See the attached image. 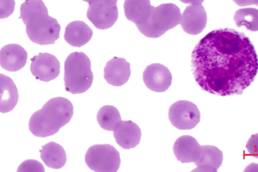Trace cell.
I'll return each mask as SVG.
<instances>
[{
	"label": "cell",
	"instance_id": "5",
	"mask_svg": "<svg viewBox=\"0 0 258 172\" xmlns=\"http://www.w3.org/2000/svg\"><path fill=\"white\" fill-rule=\"evenodd\" d=\"M180 9L174 4H163L155 7L148 21L138 28L148 38H157L180 23Z\"/></svg>",
	"mask_w": 258,
	"mask_h": 172
},
{
	"label": "cell",
	"instance_id": "26",
	"mask_svg": "<svg viewBox=\"0 0 258 172\" xmlns=\"http://www.w3.org/2000/svg\"><path fill=\"white\" fill-rule=\"evenodd\" d=\"M183 4H191V5H198L202 4L205 0H179Z\"/></svg>",
	"mask_w": 258,
	"mask_h": 172
},
{
	"label": "cell",
	"instance_id": "9",
	"mask_svg": "<svg viewBox=\"0 0 258 172\" xmlns=\"http://www.w3.org/2000/svg\"><path fill=\"white\" fill-rule=\"evenodd\" d=\"M30 72L36 80L48 82L59 76L60 63L51 54L40 53L32 59Z\"/></svg>",
	"mask_w": 258,
	"mask_h": 172
},
{
	"label": "cell",
	"instance_id": "12",
	"mask_svg": "<svg viewBox=\"0 0 258 172\" xmlns=\"http://www.w3.org/2000/svg\"><path fill=\"white\" fill-rule=\"evenodd\" d=\"M173 151L177 161L181 163H195L201 156L202 146L193 137L183 135L175 141Z\"/></svg>",
	"mask_w": 258,
	"mask_h": 172
},
{
	"label": "cell",
	"instance_id": "6",
	"mask_svg": "<svg viewBox=\"0 0 258 172\" xmlns=\"http://www.w3.org/2000/svg\"><path fill=\"white\" fill-rule=\"evenodd\" d=\"M85 161L96 172H116L120 167V153L110 145H95L87 151Z\"/></svg>",
	"mask_w": 258,
	"mask_h": 172
},
{
	"label": "cell",
	"instance_id": "17",
	"mask_svg": "<svg viewBox=\"0 0 258 172\" xmlns=\"http://www.w3.org/2000/svg\"><path fill=\"white\" fill-rule=\"evenodd\" d=\"M93 36L92 28L82 21L70 22L64 30V40L71 46L81 47L88 43Z\"/></svg>",
	"mask_w": 258,
	"mask_h": 172
},
{
	"label": "cell",
	"instance_id": "19",
	"mask_svg": "<svg viewBox=\"0 0 258 172\" xmlns=\"http://www.w3.org/2000/svg\"><path fill=\"white\" fill-rule=\"evenodd\" d=\"M223 161L222 151L212 145L202 146V154L199 160L195 163L197 168L192 171L217 172Z\"/></svg>",
	"mask_w": 258,
	"mask_h": 172
},
{
	"label": "cell",
	"instance_id": "8",
	"mask_svg": "<svg viewBox=\"0 0 258 172\" xmlns=\"http://www.w3.org/2000/svg\"><path fill=\"white\" fill-rule=\"evenodd\" d=\"M169 120L179 130H191L201 121L197 105L187 100H179L169 109Z\"/></svg>",
	"mask_w": 258,
	"mask_h": 172
},
{
	"label": "cell",
	"instance_id": "4",
	"mask_svg": "<svg viewBox=\"0 0 258 172\" xmlns=\"http://www.w3.org/2000/svg\"><path fill=\"white\" fill-rule=\"evenodd\" d=\"M66 90L72 94H83L92 86L94 75L88 56L83 52L71 53L64 62Z\"/></svg>",
	"mask_w": 258,
	"mask_h": 172
},
{
	"label": "cell",
	"instance_id": "25",
	"mask_svg": "<svg viewBox=\"0 0 258 172\" xmlns=\"http://www.w3.org/2000/svg\"><path fill=\"white\" fill-rule=\"evenodd\" d=\"M233 1L241 7L251 5L258 6V0H233Z\"/></svg>",
	"mask_w": 258,
	"mask_h": 172
},
{
	"label": "cell",
	"instance_id": "7",
	"mask_svg": "<svg viewBox=\"0 0 258 172\" xmlns=\"http://www.w3.org/2000/svg\"><path fill=\"white\" fill-rule=\"evenodd\" d=\"M83 1L89 4L87 18L98 29H108L116 23L118 18V0Z\"/></svg>",
	"mask_w": 258,
	"mask_h": 172
},
{
	"label": "cell",
	"instance_id": "18",
	"mask_svg": "<svg viewBox=\"0 0 258 172\" xmlns=\"http://www.w3.org/2000/svg\"><path fill=\"white\" fill-rule=\"evenodd\" d=\"M17 87L10 77L0 74V112H11L18 104Z\"/></svg>",
	"mask_w": 258,
	"mask_h": 172
},
{
	"label": "cell",
	"instance_id": "13",
	"mask_svg": "<svg viewBox=\"0 0 258 172\" xmlns=\"http://www.w3.org/2000/svg\"><path fill=\"white\" fill-rule=\"evenodd\" d=\"M27 58V52L19 44H7L0 50V66L8 72L21 70L26 66Z\"/></svg>",
	"mask_w": 258,
	"mask_h": 172
},
{
	"label": "cell",
	"instance_id": "20",
	"mask_svg": "<svg viewBox=\"0 0 258 172\" xmlns=\"http://www.w3.org/2000/svg\"><path fill=\"white\" fill-rule=\"evenodd\" d=\"M40 157L44 164L52 169H60L66 165L67 155L63 147L54 142H50L42 147Z\"/></svg>",
	"mask_w": 258,
	"mask_h": 172
},
{
	"label": "cell",
	"instance_id": "23",
	"mask_svg": "<svg viewBox=\"0 0 258 172\" xmlns=\"http://www.w3.org/2000/svg\"><path fill=\"white\" fill-rule=\"evenodd\" d=\"M18 172L20 171H39L44 172V168L42 163L34 159H28L24 161L18 167Z\"/></svg>",
	"mask_w": 258,
	"mask_h": 172
},
{
	"label": "cell",
	"instance_id": "16",
	"mask_svg": "<svg viewBox=\"0 0 258 172\" xmlns=\"http://www.w3.org/2000/svg\"><path fill=\"white\" fill-rule=\"evenodd\" d=\"M154 8L150 0H125L124 3L125 16L137 28L148 21Z\"/></svg>",
	"mask_w": 258,
	"mask_h": 172
},
{
	"label": "cell",
	"instance_id": "2",
	"mask_svg": "<svg viewBox=\"0 0 258 172\" xmlns=\"http://www.w3.org/2000/svg\"><path fill=\"white\" fill-rule=\"evenodd\" d=\"M20 16L26 25V34L34 43L53 44L59 38L60 24L48 15L42 0H25L20 6Z\"/></svg>",
	"mask_w": 258,
	"mask_h": 172
},
{
	"label": "cell",
	"instance_id": "14",
	"mask_svg": "<svg viewBox=\"0 0 258 172\" xmlns=\"http://www.w3.org/2000/svg\"><path fill=\"white\" fill-rule=\"evenodd\" d=\"M131 74V65L124 59L115 58L109 61L104 70V78L113 86H122L126 84Z\"/></svg>",
	"mask_w": 258,
	"mask_h": 172
},
{
	"label": "cell",
	"instance_id": "3",
	"mask_svg": "<svg viewBox=\"0 0 258 172\" xmlns=\"http://www.w3.org/2000/svg\"><path fill=\"white\" fill-rule=\"evenodd\" d=\"M74 115V106L68 99L56 97L48 100L40 110L30 117L29 129L34 136H52L70 122Z\"/></svg>",
	"mask_w": 258,
	"mask_h": 172
},
{
	"label": "cell",
	"instance_id": "15",
	"mask_svg": "<svg viewBox=\"0 0 258 172\" xmlns=\"http://www.w3.org/2000/svg\"><path fill=\"white\" fill-rule=\"evenodd\" d=\"M114 137L117 144L122 148L133 149L140 143L141 131L138 125L133 121H122L114 129Z\"/></svg>",
	"mask_w": 258,
	"mask_h": 172
},
{
	"label": "cell",
	"instance_id": "22",
	"mask_svg": "<svg viewBox=\"0 0 258 172\" xmlns=\"http://www.w3.org/2000/svg\"><path fill=\"white\" fill-rule=\"evenodd\" d=\"M237 27H245L252 32L258 30V10L247 8L238 10L233 17Z\"/></svg>",
	"mask_w": 258,
	"mask_h": 172
},
{
	"label": "cell",
	"instance_id": "21",
	"mask_svg": "<svg viewBox=\"0 0 258 172\" xmlns=\"http://www.w3.org/2000/svg\"><path fill=\"white\" fill-rule=\"evenodd\" d=\"M97 121L101 128L106 131H114L122 119L118 109L110 105H106L98 111Z\"/></svg>",
	"mask_w": 258,
	"mask_h": 172
},
{
	"label": "cell",
	"instance_id": "1",
	"mask_svg": "<svg viewBox=\"0 0 258 172\" xmlns=\"http://www.w3.org/2000/svg\"><path fill=\"white\" fill-rule=\"evenodd\" d=\"M194 78L202 90L213 95H241L253 82L258 70L253 43L233 28L214 30L191 53Z\"/></svg>",
	"mask_w": 258,
	"mask_h": 172
},
{
	"label": "cell",
	"instance_id": "10",
	"mask_svg": "<svg viewBox=\"0 0 258 172\" xmlns=\"http://www.w3.org/2000/svg\"><path fill=\"white\" fill-rule=\"evenodd\" d=\"M143 82L149 90L155 92H164L172 82V76L169 69L160 64L149 65L143 74Z\"/></svg>",
	"mask_w": 258,
	"mask_h": 172
},
{
	"label": "cell",
	"instance_id": "24",
	"mask_svg": "<svg viewBox=\"0 0 258 172\" xmlns=\"http://www.w3.org/2000/svg\"><path fill=\"white\" fill-rule=\"evenodd\" d=\"M15 0H0V19L11 16L15 10Z\"/></svg>",
	"mask_w": 258,
	"mask_h": 172
},
{
	"label": "cell",
	"instance_id": "11",
	"mask_svg": "<svg viewBox=\"0 0 258 172\" xmlns=\"http://www.w3.org/2000/svg\"><path fill=\"white\" fill-rule=\"evenodd\" d=\"M207 24V12L202 4L187 6L181 14L179 23L183 31L191 35L201 34Z\"/></svg>",
	"mask_w": 258,
	"mask_h": 172
}]
</instances>
